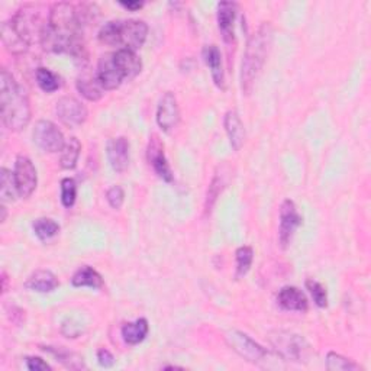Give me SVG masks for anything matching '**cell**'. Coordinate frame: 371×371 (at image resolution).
Returning a JSON list of instances; mask_svg holds the SVG:
<instances>
[{"mask_svg": "<svg viewBox=\"0 0 371 371\" xmlns=\"http://www.w3.org/2000/svg\"><path fill=\"white\" fill-rule=\"evenodd\" d=\"M82 31L83 23L77 8L66 2L55 3L50 12L48 23H44L39 38L41 46L48 53L83 57Z\"/></svg>", "mask_w": 371, "mask_h": 371, "instance_id": "obj_1", "label": "cell"}, {"mask_svg": "<svg viewBox=\"0 0 371 371\" xmlns=\"http://www.w3.org/2000/svg\"><path fill=\"white\" fill-rule=\"evenodd\" d=\"M273 39L274 28L270 22H263L257 31L249 37L241 64V88L245 95H249L254 88L256 80L272 51Z\"/></svg>", "mask_w": 371, "mask_h": 371, "instance_id": "obj_3", "label": "cell"}, {"mask_svg": "<svg viewBox=\"0 0 371 371\" xmlns=\"http://www.w3.org/2000/svg\"><path fill=\"white\" fill-rule=\"evenodd\" d=\"M80 151H82V144L76 137H71L64 148L61 150V157H60V166L66 170H73L76 169L77 161L80 157Z\"/></svg>", "mask_w": 371, "mask_h": 371, "instance_id": "obj_27", "label": "cell"}, {"mask_svg": "<svg viewBox=\"0 0 371 371\" xmlns=\"http://www.w3.org/2000/svg\"><path fill=\"white\" fill-rule=\"evenodd\" d=\"M18 195L17 184H15L13 173H10L8 169L0 170V198L2 202H13L15 196Z\"/></svg>", "mask_w": 371, "mask_h": 371, "instance_id": "obj_31", "label": "cell"}, {"mask_svg": "<svg viewBox=\"0 0 371 371\" xmlns=\"http://www.w3.org/2000/svg\"><path fill=\"white\" fill-rule=\"evenodd\" d=\"M60 286L57 276L50 270H38L26 281V287L39 292V293H50Z\"/></svg>", "mask_w": 371, "mask_h": 371, "instance_id": "obj_21", "label": "cell"}, {"mask_svg": "<svg viewBox=\"0 0 371 371\" xmlns=\"http://www.w3.org/2000/svg\"><path fill=\"white\" fill-rule=\"evenodd\" d=\"M224 125H225V131L228 133L232 150L240 151L245 141V129H244L241 117L238 113H236V111H228L225 113Z\"/></svg>", "mask_w": 371, "mask_h": 371, "instance_id": "obj_20", "label": "cell"}, {"mask_svg": "<svg viewBox=\"0 0 371 371\" xmlns=\"http://www.w3.org/2000/svg\"><path fill=\"white\" fill-rule=\"evenodd\" d=\"M203 60L206 66L209 67L212 80L220 91H225V73L224 64H222V54L216 46H206L202 51Z\"/></svg>", "mask_w": 371, "mask_h": 371, "instance_id": "obj_18", "label": "cell"}, {"mask_svg": "<svg viewBox=\"0 0 371 371\" xmlns=\"http://www.w3.org/2000/svg\"><path fill=\"white\" fill-rule=\"evenodd\" d=\"M32 138L34 142L46 153H58L61 151L66 145L63 132L58 129L55 124L46 120L38 121L35 124V128L32 131Z\"/></svg>", "mask_w": 371, "mask_h": 371, "instance_id": "obj_8", "label": "cell"}, {"mask_svg": "<svg viewBox=\"0 0 371 371\" xmlns=\"http://www.w3.org/2000/svg\"><path fill=\"white\" fill-rule=\"evenodd\" d=\"M277 302L286 310L302 312V314L309 307L305 293L301 289L293 287V286H286L281 289L277 294Z\"/></svg>", "mask_w": 371, "mask_h": 371, "instance_id": "obj_19", "label": "cell"}, {"mask_svg": "<svg viewBox=\"0 0 371 371\" xmlns=\"http://www.w3.org/2000/svg\"><path fill=\"white\" fill-rule=\"evenodd\" d=\"M55 112H57L58 120L70 128L83 125L88 116L87 108L83 105V103L70 96L61 97L57 102Z\"/></svg>", "mask_w": 371, "mask_h": 371, "instance_id": "obj_11", "label": "cell"}, {"mask_svg": "<svg viewBox=\"0 0 371 371\" xmlns=\"http://www.w3.org/2000/svg\"><path fill=\"white\" fill-rule=\"evenodd\" d=\"M97 361L102 367H105V368H109L115 364V357L112 355L111 351L105 350V348H102L97 351Z\"/></svg>", "mask_w": 371, "mask_h": 371, "instance_id": "obj_38", "label": "cell"}, {"mask_svg": "<svg viewBox=\"0 0 371 371\" xmlns=\"http://www.w3.org/2000/svg\"><path fill=\"white\" fill-rule=\"evenodd\" d=\"M106 199L108 203L111 204L112 209H121L124 202H125V191L121 186H113L108 190L106 193Z\"/></svg>", "mask_w": 371, "mask_h": 371, "instance_id": "obj_36", "label": "cell"}, {"mask_svg": "<svg viewBox=\"0 0 371 371\" xmlns=\"http://www.w3.org/2000/svg\"><path fill=\"white\" fill-rule=\"evenodd\" d=\"M108 160L113 171H126L129 166V141L125 137L112 138L108 142Z\"/></svg>", "mask_w": 371, "mask_h": 371, "instance_id": "obj_15", "label": "cell"}, {"mask_svg": "<svg viewBox=\"0 0 371 371\" xmlns=\"http://www.w3.org/2000/svg\"><path fill=\"white\" fill-rule=\"evenodd\" d=\"M2 283H3V286H2V290H3V293L8 290V276H6V273L3 272L2 273Z\"/></svg>", "mask_w": 371, "mask_h": 371, "instance_id": "obj_40", "label": "cell"}, {"mask_svg": "<svg viewBox=\"0 0 371 371\" xmlns=\"http://www.w3.org/2000/svg\"><path fill=\"white\" fill-rule=\"evenodd\" d=\"M148 37V26L142 21H111L102 26L99 32L100 42L111 47L126 50H140Z\"/></svg>", "mask_w": 371, "mask_h": 371, "instance_id": "obj_4", "label": "cell"}, {"mask_svg": "<svg viewBox=\"0 0 371 371\" xmlns=\"http://www.w3.org/2000/svg\"><path fill=\"white\" fill-rule=\"evenodd\" d=\"M225 339L228 345L245 361L257 364V365L270 367V363H269V360H272L270 351L263 348L258 343H256V341L251 336H248L247 334L234 330V331L227 332Z\"/></svg>", "mask_w": 371, "mask_h": 371, "instance_id": "obj_6", "label": "cell"}, {"mask_svg": "<svg viewBox=\"0 0 371 371\" xmlns=\"http://www.w3.org/2000/svg\"><path fill=\"white\" fill-rule=\"evenodd\" d=\"M26 367L31 371H47L51 370V365L44 361L39 357H28L26 359Z\"/></svg>", "mask_w": 371, "mask_h": 371, "instance_id": "obj_37", "label": "cell"}, {"mask_svg": "<svg viewBox=\"0 0 371 371\" xmlns=\"http://www.w3.org/2000/svg\"><path fill=\"white\" fill-rule=\"evenodd\" d=\"M303 222L302 215L298 212L293 200H285L280 206V227H278V241L281 248H287L293 235Z\"/></svg>", "mask_w": 371, "mask_h": 371, "instance_id": "obj_10", "label": "cell"}, {"mask_svg": "<svg viewBox=\"0 0 371 371\" xmlns=\"http://www.w3.org/2000/svg\"><path fill=\"white\" fill-rule=\"evenodd\" d=\"M10 25L13 26L15 31L18 32V35L31 46L35 35L41 38V32L44 25H39V15L35 6L26 5L22 6L17 13L13 15L12 19L9 21Z\"/></svg>", "mask_w": 371, "mask_h": 371, "instance_id": "obj_7", "label": "cell"}, {"mask_svg": "<svg viewBox=\"0 0 371 371\" xmlns=\"http://www.w3.org/2000/svg\"><path fill=\"white\" fill-rule=\"evenodd\" d=\"M235 258H236V272L235 277L236 278H244L252 265V260H254V249L248 245L240 247L235 252Z\"/></svg>", "mask_w": 371, "mask_h": 371, "instance_id": "obj_29", "label": "cell"}, {"mask_svg": "<svg viewBox=\"0 0 371 371\" xmlns=\"http://www.w3.org/2000/svg\"><path fill=\"white\" fill-rule=\"evenodd\" d=\"M146 157H148V162H150V166L153 167V170L155 171V174L160 177V179L167 183H171L173 171L170 169V164L164 153V144L161 142L160 137L155 135V133H153L150 142H148Z\"/></svg>", "mask_w": 371, "mask_h": 371, "instance_id": "obj_12", "label": "cell"}, {"mask_svg": "<svg viewBox=\"0 0 371 371\" xmlns=\"http://www.w3.org/2000/svg\"><path fill=\"white\" fill-rule=\"evenodd\" d=\"M0 115L9 131L19 132L31 121V105L25 88L8 70L0 73Z\"/></svg>", "mask_w": 371, "mask_h": 371, "instance_id": "obj_2", "label": "cell"}, {"mask_svg": "<svg viewBox=\"0 0 371 371\" xmlns=\"http://www.w3.org/2000/svg\"><path fill=\"white\" fill-rule=\"evenodd\" d=\"M96 77L103 91H115L122 84L125 79L113 61V54H105L100 57Z\"/></svg>", "mask_w": 371, "mask_h": 371, "instance_id": "obj_14", "label": "cell"}, {"mask_svg": "<svg viewBox=\"0 0 371 371\" xmlns=\"http://www.w3.org/2000/svg\"><path fill=\"white\" fill-rule=\"evenodd\" d=\"M113 61L117 70L121 71L124 79H128V80L135 79L142 70L141 58L137 55L135 51H132V50L120 48L116 53H113Z\"/></svg>", "mask_w": 371, "mask_h": 371, "instance_id": "obj_16", "label": "cell"}, {"mask_svg": "<svg viewBox=\"0 0 371 371\" xmlns=\"http://www.w3.org/2000/svg\"><path fill=\"white\" fill-rule=\"evenodd\" d=\"M224 184H225V182H224V175L216 174V175L213 177V180H212L209 189H207L206 204H204V207H206V213H209V212L212 211V207L215 206V202H216L218 196L220 195V191L224 190Z\"/></svg>", "mask_w": 371, "mask_h": 371, "instance_id": "obj_33", "label": "cell"}, {"mask_svg": "<svg viewBox=\"0 0 371 371\" xmlns=\"http://www.w3.org/2000/svg\"><path fill=\"white\" fill-rule=\"evenodd\" d=\"M157 124L164 132H171L180 122V109L177 99L171 92L161 97L157 108Z\"/></svg>", "mask_w": 371, "mask_h": 371, "instance_id": "obj_13", "label": "cell"}, {"mask_svg": "<svg viewBox=\"0 0 371 371\" xmlns=\"http://www.w3.org/2000/svg\"><path fill=\"white\" fill-rule=\"evenodd\" d=\"M77 198V184L73 179H63L61 180V203L67 209L73 207V204L76 203Z\"/></svg>", "mask_w": 371, "mask_h": 371, "instance_id": "obj_35", "label": "cell"}, {"mask_svg": "<svg viewBox=\"0 0 371 371\" xmlns=\"http://www.w3.org/2000/svg\"><path fill=\"white\" fill-rule=\"evenodd\" d=\"M77 91L83 97L91 102H97L103 96V87L97 77L91 76V74H82L77 79Z\"/></svg>", "mask_w": 371, "mask_h": 371, "instance_id": "obj_24", "label": "cell"}, {"mask_svg": "<svg viewBox=\"0 0 371 371\" xmlns=\"http://www.w3.org/2000/svg\"><path fill=\"white\" fill-rule=\"evenodd\" d=\"M44 351L50 352L51 355L57 359V361H60L64 367L70 368V370H84L86 364L83 357H80L79 354L71 352L63 347L57 348V347H42Z\"/></svg>", "mask_w": 371, "mask_h": 371, "instance_id": "obj_25", "label": "cell"}, {"mask_svg": "<svg viewBox=\"0 0 371 371\" xmlns=\"http://www.w3.org/2000/svg\"><path fill=\"white\" fill-rule=\"evenodd\" d=\"M71 285L74 287H92V289H102L103 287V278L102 276L88 265H83L74 273L71 278Z\"/></svg>", "mask_w": 371, "mask_h": 371, "instance_id": "obj_23", "label": "cell"}, {"mask_svg": "<svg viewBox=\"0 0 371 371\" xmlns=\"http://www.w3.org/2000/svg\"><path fill=\"white\" fill-rule=\"evenodd\" d=\"M34 232L41 241L51 240L53 236H55L60 232V225L57 224L54 219L50 218H39L34 222Z\"/></svg>", "mask_w": 371, "mask_h": 371, "instance_id": "obj_30", "label": "cell"}, {"mask_svg": "<svg viewBox=\"0 0 371 371\" xmlns=\"http://www.w3.org/2000/svg\"><path fill=\"white\" fill-rule=\"evenodd\" d=\"M306 287L309 290V293L312 294V298H314L316 306L319 307H326L328 306V292L326 289L319 283V281L309 278L306 280Z\"/></svg>", "mask_w": 371, "mask_h": 371, "instance_id": "obj_34", "label": "cell"}, {"mask_svg": "<svg viewBox=\"0 0 371 371\" xmlns=\"http://www.w3.org/2000/svg\"><path fill=\"white\" fill-rule=\"evenodd\" d=\"M2 39H3V44L5 47L12 53V54H17V55H21L23 53L28 51L29 48V44H26L19 35L18 32L15 31L13 26L10 25V22H5L2 25Z\"/></svg>", "mask_w": 371, "mask_h": 371, "instance_id": "obj_26", "label": "cell"}, {"mask_svg": "<svg viewBox=\"0 0 371 371\" xmlns=\"http://www.w3.org/2000/svg\"><path fill=\"white\" fill-rule=\"evenodd\" d=\"M150 325L145 318H140L135 322H128L122 326V338L126 344L137 345L146 338Z\"/></svg>", "mask_w": 371, "mask_h": 371, "instance_id": "obj_22", "label": "cell"}, {"mask_svg": "<svg viewBox=\"0 0 371 371\" xmlns=\"http://www.w3.org/2000/svg\"><path fill=\"white\" fill-rule=\"evenodd\" d=\"M326 368L330 371H359L361 367L354 363L352 360L343 357L341 354L336 352H328L326 355Z\"/></svg>", "mask_w": 371, "mask_h": 371, "instance_id": "obj_32", "label": "cell"}, {"mask_svg": "<svg viewBox=\"0 0 371 371\" xmlns=\"http://www.w3.org/2000/svg\"><path fill=\"white\" fill-rule=\"evenodd\" d=\"M121 6H124L128 10L135 12V10L141 9L144 6V3L142 2H121Z\"/></svg>", "mask_w": 371, "mask_h": 371, "instance_id": "obj_39", "label": "cell"}, {"mask_svg": "<svg viewBox=\"0 0 371 371\" xmlns=\"http://www.w3.org/2000/svg\"><path fill=\"white\" fill-rule=\"evenodd\" d=\"M238 5L234 2H220L218 5V26L225 42L234 41V25L236 19Z\"/></svg>", "mask_w": 371, "mask_h": 371, "instance_id": "obj_17", "label": "cell"}, {"mask_svg": "<svg viewBox=\"0 0 371 371\" xmlns=\"http://www.w3.org/2000/svg\"><path fill=\"white\" fill-rule=\"evenodd\" d=\"M269 343L281 360L293 363H306L312 355V347L307 341L290 331H272L269 334Z\"/></svg>", "mask_w": 371, "mask_h": 371, "instance_id": "obj_5", "label": "cell"}, {"mask_svg": "<svg viewBox=\"0 0 371 371\" xmlns=\"http://www.w3.org/2000/svg\"><path fill=\"white\" fill-rule=\"evenodd\" d=\"M35 79L41 91L46 93H54L61 87V79L48 68L39 67L35 71Z\"/></svg>", "mask_w": 371, "mask_h": 371, "instance_id": "obj_28", "label": "cell"}, {"mask_svg": "<svg viewBox=\"0 0 371 371\" xmlns=\"http://www.w3.org/2000/svg\"><path fill=\"white\" fill-rule=\"evenodd\" d=\"M13 179L17 184L18 196L22 199H28L37 189L38 175L34 162L25 155H19L15 161Z\"/></svg>", "mask_w": 371, "mask_h": 371, "instance_id": "obj_9", "label": "cell"}]
</instances>
